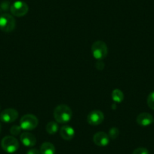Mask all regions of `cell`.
Instances as JSON below:
<instances>
[{
    "label": "cell",
    "mask_w": 154,
    "mask_h": 154,
    "mask_svg": "<svg viewBox=\"0 0 154 154\" xmlns=\"http://www.w3.org/2000/svg\"><path fill=\"white\" fill-rule=\"evenodd\" d=\"M18 117V112L12 108L5 109L0 113V120L5 123L14 122Z\"/></svg>",
    "instance_id": "7"
},
{
    "label": "cell",
    "mask_w": 154,
    "mask_h": 154,
    "mask_svg": "<svg viewBox=\"0 0 154 154\" xmlns=\"http://www.w3.org/2000/svg\"><path fill=\"white\" fill-rule=\"evenodd\" d=\"M104 119L103 113L100 110H93L87 116V122L91 125H98Z\"/></svg>",
    "instance_id": "8"
},
{
    "label": "cell",
    "mask_w": 154,
    "mask_h": 154,
    "mask_svg": "<svg viewBox=\"0 0 154 154\" xmlns=\"http://www.w3.org/2000/svg\"><path fill=\"white\" fill-rule=\"evenodd\" d=\"M54 117L57 122L61 124L66 123L72 119V109L66 104L58 105L54 109Z\"/></svg>",
    "instance_id": "1"
},
{
    "label": "cell",
    "mask_w": 154,
    "mask_h": 154,
    "mask_svg": "<svg viewBox=\"0 0 154 154\" xmlns=\"http://www.w3.org/2000/svg\"><path fill=\"white\" fill-rule=\"evenodd\" d=\"M95 67L98 70H103V67H104V63H103V62L102 60H97L95 64Z\"/></svg>",
    "instance_id": "20"
},
{
    "label": "cell",
    "mask_w": 154,
    "mask_h": 154,
    "mask_svg": "<svg viewBox=\"0 0 154 154\" xmlns=\"http://www.w3.org/2000/svg\"><path fill=\"white\" fill-rule=\"evenodd\" d=\"M41 154H55V147L50 142H44L40 146Z\"/></svg>",
    "instance_id": "13"
},
{
    "label": "cell",
    "mask_w": 154,
    "mask_h": 154,
    "mask_svg": "<svg viewBox=\"0 0 154 154\" xmlns=\"http://www.w3.org/2000/svg\"><path fill=\"white\" fill-rule=\"evenodd\" d=\"M11 13L16 17H23L27 14L29 7L26 2L23 1H16L10 7Z\"/></svg>",
    "instance_id": "6"
},
{
    "label": "cell",
    "mask_w": 154,
    "mask_h": 154,
    "mask_svg": "<svg viewBox=\"0 0 154 154\" xmlns=\"http://www.w3.org/2000/svg\"><path fill=\"white\" fill-rule=\"evenodd\" d=\"M1 146L4 151L8 153H14L18 149L19 142L13 136H6L1 141Z\"/></svg>",
    "instance_id": "5"
},
{
    "label": "cell",
    "mask_w": 154,
    "mask_h": 154,
    "mask_svg": "<svg viewBox=\"0 0 154 154\" xmlns=\"http://www.w3.org/2000/svg\"><path fill=\"white\" fill-rule=\"evenodd\" d=\"M45 129H46V131L49 134H54L58 131L59 127L58 124L55 122H49L46 125V127H45Z\"/></svg>",
    "instance_id": "15"
},
{
    "label": "cell",
    "mask_w": 154,
    "mask_h": 154,
    "mask_svg": "<svg viewBox=\"0 0 154 154\" xmlns=\"http://www.w3.org/2000/svg\"><path fill=\"white\" fill-rule=\"evenodd\" d=\"M153 122H154V120H153Z\"/></svg>",
    "instance_id": "24"
},
{
    "label": "cell",
    "mask_w": 154,
    "mask_h": 154,
    "mask_svg": "<svg viewBox=\"0 0 154 154\" xmlns=\"http://www.w3.org/2000/svg\"><path fill=\"white\" fill-rule=\"evenodd\" d=\"M60 134L63 140H70L75 136V130L73 129L72 127L68 125H63L60 128Z\"/></svg>",
    "instance_id": "12"
},
{
    "label": "cell",
    "mask_w": 154,
    "mask_h": 154,
    "mask_svg": "<svg viewBox=\"0 0 154 154\" xmlns=\"http://www.w3.org/2000/svg\"><path fill=\"white\" fill-rule=\"evenodd\" d=\"M26 154H41L40 150H38L37 149H34V148H32V149H29L26 152Z\"/></svg>",
    "instance_id": "21"
},
{
    "label": "cell",
    "mask_w": 154,
    "mask_h": 154,
    "mask_svg": "<svg viewBox=\"0 0 154 154\" xmlns=\"http://www.w3.org/2000/svg\"><path fill=\"white\" fill-rule=\"evenodd\" d=\"M109 138L111 139H116L118 137V136L119 135V130L117 128H111L109 131Z\"/></svg>",
    "instance_id": "16"
},
{
    "label": "cell",
    "mask_w": 154,
    "mask_h": 154,
    "mask_svg": "<svg viewBox=\"0 0 154 154\" xmlns=\"http://www.w3.org/2000/svg\"><path fill=\"white\" fill-rule=\"evenodd\" d=\"M153 117L151 114L148 113V112H141L137 116V123L140 126H149V125L152 123L153 122Z\"/></svg>",
    "instance_id": "11"
},
{
    "label": "cell",
    "mask_w": 154,
    "mask_h": 154,
    "mask_svg": "<svg viewBox=\"0 0 154 154\" xmlns=\"http://www.w3.org/2000/svg\"><path fill=\"white\" fill-rule=\"evenodd\" d=\"M92 55L97 60H102L108 54V48L106 43L103 41H96L91 46Z\"/></svg>",
    "instance_id": "2"
},
{
    "label": "cell",
    "mask_w": 154,
    "mask_h": 154,
    "mask_svg": "<svg viewBox=\"0 0 154 154\" xmlns=\"http://www.w3.org/2000/svg\"><path fill=\"white\" fill-rule=\"evenodd\" d=\"M132 154H149V151L146 148L144 147H139L134 149L133 151Z\"/></svg>",
    "instance_id": "19"
},
{
    "label": "cell",
    "mask_w": 154,
    "mask_h": 154,
    "mask_svg": "<svg viewBox=\"0 0 154 154\" xmlns=\"http://www.w3.org/2000/svg\"><path fill=\"white\" fill-rule=\"evenodd\" d=\"M21 130L22 128H20V125H13V126H11V128H10V133H11L12 135L17 136L18 135V134H20V133L21 132Z\"/></svg>",
    "instance_id": "17"
},
{
    "label": "cell",
    "mask_w": 154,
    "mask_h": 154,
    "mask_svg": "<svg viewBox=\"0 0 154 154\" xmlns=\"http://www.w3.org/2000/svg\"><path fill=\"white\" fill-rule=\"evenodd\" d=\"M0 131H1V124H0Z\"/></svg>",
    "instance_id": "22"
},
{
    "label": "cell",
    "mask_w": 154,
    "mask_h": 154,
    "mask_svg": "<svg viewBox=\"0 0 154 154\" xmlns=\"http://www.w3.org/2000/svg\"><path fill=\"white\" fill-rule=\"evenodd\" d=\"M147 105L150 109L154 110V91L151 92L147 97Z\"/></svg>",
    "instance_id": "18"
},
{
    "label": "cell",
    "mask_w": 154,
    "mask_h": 154,
    "mask_svg": "<svg viewBox=\"0 0 154 154\" xmlns=\"http://www.w3.org/2000/svg\"><path fill=\"white\" fill-rule=\"evenodd\" d=\"M112 100H113L115 103H121L124 100V94L121 90L114 89L112 91Z\"/></svg>",
    "instance_id": "14"
},
{
    "label": "cell",
    "mask_w": 154,
    "mask_h": 154,
    "mask_svg": "<svg viewBox=\"0 0 154 154\" xmlns=\"http://www.w3.org/2000/svg\"><path fill=\"white\" fill-rule=\"evenodd\" d=\"M15 20L9 14H2L0 15V29L5 32H12L15 28Z\"/></svg>",
    "instance_id": "3"
},
{
    "label": "cell",
    "mask_w": 154,
    "mask_h": 154,
    "mask_svg": "<svg viewBox=\"0 0 154 154\" xmlns=\"http://www.w3.org/2000/svg\"><path fill=\"white\" fill-rule=\"evenodd\" d=\"M20 139L21 143L26 147H32L36 143V138L35 136L27 131L22 133L20 134Z\"/></svg>",
    "instance_id": "10"
},
{
    "label": "cell",
    "mask_w": 154,
    "mask_h": 154,
    "mask_svg": "<svg viewBox=\"0 0 154 154\" xmlns=\"http://www.w3.org/2000/svg\"><path fill=\"white\" fill-rule=\"evenodd\" d=\"M38 123V119L32 114H26L23 116L20 120V126L22 130L31 131L37 127Z\"/></svg>",
    "instance_id": "4"
},
{
    "label": "cell",
    "mask_w": 154,
    "mask_h": 154,
    "mask_svg": "<svg viewBox=\"0 0 154 154\" xmlns=\"http://www.w3.org/2000/svg\"><path fill=\"white\" fill-rule=\"evenodd\" d=\"M93 141L98 146H106L109 143V137L106 133L103 131H98L94 134Z\"/></svg>",
    "instance_id": "9"
},
{
    "label": "cell",
    "mask_w": 154,
    "mask_h": 154,
    "mask_svg": "<svg viewBox=\"0 0 154 154\" xmlns=\"http://www.w3.org/2000/svg\"><path fill=\"white\" fill-rule=\"evenodd\" d=\"M0 109H1V107H0Z\"/></svg>",
    "instance_id": "23"
}]
</instances>
